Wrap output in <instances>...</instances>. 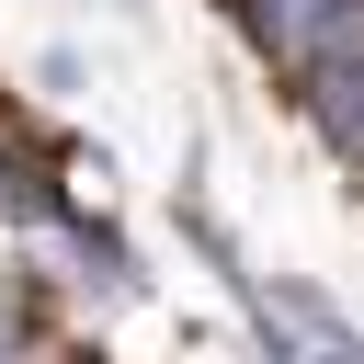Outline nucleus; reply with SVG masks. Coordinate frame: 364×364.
Segmentation results:
<instances>
[{"mask_svg": "<svg viewBox=\"0 0 364 364\" xmlns=\"http://www.w3.org/2000/svg\"><path fill=\"white\" fill-rule=\"evenodd\" d=\"M23 341H46V307H34V273L0 262V353H23Z\"/></svg>", "mask_w": 364, "mask_h": 364, "instance_id": "1", "label": "nucleus"}]
</instances>
